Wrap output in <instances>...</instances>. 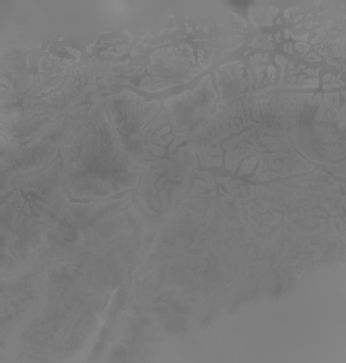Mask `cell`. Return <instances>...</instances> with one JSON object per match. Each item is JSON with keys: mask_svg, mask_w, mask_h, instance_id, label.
Wrapping results in <instances>:
<instances>
[{"mask_svg": "<svg viewBox=\"0 0 346 363\" xmlns=\"http://www.w3.org/2000/svg\"><path fill=\"white\" fill-rule=\"evenodd\" d=\"M69 150L67 182L76 195H112L135 180V160L103 116L85 123Z\"/></svg>", "mask_w": 346, "mask_h": 363, "instance_id": "cell-1", "label": "cell"}, {"mask_svg": "<svg viewBox=\"0 0 346 363\" xmlns=\"http://www.w3.org/2000/svg\"><path fill=\"white\" fill-rule=\"evenodd\" d=\"M110 111L116 132L125 148L134 155L148 151V142L154 139L156 133L160 135L158 129L163 122L157 107L132 101H114Z\"/></svg>", "mask_w": 346, "mask_h": 363, "instance_id": "cell-2", "label": "cell"}]
</instances>
